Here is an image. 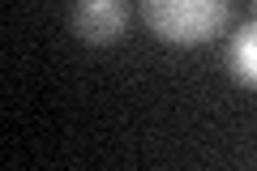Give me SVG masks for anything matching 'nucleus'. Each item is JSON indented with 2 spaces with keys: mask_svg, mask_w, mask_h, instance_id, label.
<instances>
[{
  "mask_svg": "<svg viewBox=\"0 0 257 171\" xmlns=\"http://www.w3.org/2000/svg\"><path fill=\"white\" fill-rule=\"evenodd\" d=\"M142 22L167 47H202L227 26L231 0H138Z\"/></svg>",
  "mask_w": 257,
  "mask_h": 171,
  "instance_id": "obj_1",
  "label": "nucleus"
},
{
  "mask_svg": "<svg viewBox=\"0 0 257 171\" xmlns=\"http://www.w3.org/2000/svg\"><path fill=\"white\" fill-rule=\"evenodd\" d=\"M128 30V5L124 0H77L73 5V35L90 47H107L124 39Z\"/></svg>",
  "mask_w": 257,
  "mask_h": 171,
  "instance_id": "obj_2",
  "label": "nucleus"
},
{
  "mask_svg": "<svg viewBox=\"0 0 257 171\" xmlns=\"http://www.w3.org/2000/svg\"><path fill=\"white\" fill-rule=\"evenodd\" d=\"M227 73L244 86V90H257V22H244L236 35L227 39Z\"/></svg>",
  "mask_w": 257,
  "mask_h": 171,
  "instance_id": "obj_3",
  "label": "nucleus"
},
{
  "mask_svg": "<svg viewBox=\"0 0 257 171\" xmlns=\"http://www.w3.org/2000/svg\"><path fill=\"white\" fill-rule=\"evenodd\" d=\"M253 5H257V0H253Z\"/></svg>",
  "mask_w": 257,
  "mask_h": 171,
  "instance_id": "obj_4",
  "label": "nucleus"
}]
</instances>
